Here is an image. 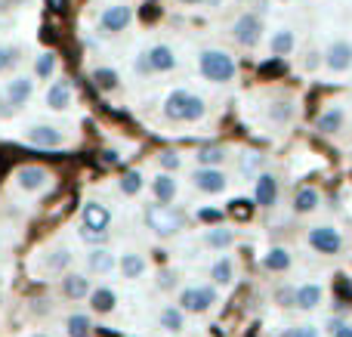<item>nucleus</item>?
Listing matches in <instances>:
<instances>
[{"instance_id":"nucleus-1","label":"nucleus","mask_w":352,"mask_h":337,"mask_svg":"<svg viewBox=\"0 0 352 337\" xmlns=\"http://www.w3.org/2000/svg\"><path fill=\"white\" fill-rule=\"evenodd\" d=\"M164 115L170 121H201L207 115V105L198 93L192 90H173L164 99Z\"/></svg>"},{"instance_id":"nucleus-2","label":"nucleus","mask_w":352,"mask_h":337,"mask_svg":"<svg viewBox=\"0 0 352 337\" xmlns=\"http://www.w3.org/2000/svg\"><path fill=\"white\" fill-rule=\"evenodd\" d=\"M198 68L207 80H213V84H229V80L238 74L235 59H232L226 50H204V53L198 56Z\"/></svg>"},{"instance_id":"nucleus-3","label":"nucleus","mask_w":352,"mask_h":337,"mask_svg":"<svg viewBox=\"0 0 352 337\" xmlns=\"http://www.w3.org/2000/svg\"><path fill=\"white\" fill-rule=\"evenodd\" d=\"M219 294L213 285H198V288H182L179 291V309L182 313H192V316H201V313H210L217 307Z\"/></svg>"},{"instance_id":"nucleus-4","label":"nucleus","mask_w":352,"mask_h":337,"mask_svg":"<svg viewBox=\"0 0 352 337\" xmlns=\"http://www.w3.org/2000/svg\"><path fill=\"white\" fill-rule=\"evenodd\" d=\"M146 226L155 235H161V239H170V235H176L182 229V214H176L173 208H164V204H148Z\"/></svg>"},{"instance_id":"nucleus-5","label":"nucleus","mask_w":352,"mask_h":337,"mask_svg":"<svg viewBox=\"0 0 352 337\" xmlns=\"http://www.w3.org/2000/svg\"><path fill=\"white\" fill-rule=\"evenodd\" d=\"M232 37H235L238 47L254 50L256 43H260V37H263V19L254 16V12H244V16H238L235 25H232Z\"/></svg>"},{"instance_id":"nucleus-6","label":"nucleus","mask_w":352,"mask_h":337,"mask_svg":"<svg viewBox=\"0 0 352 337\" xmlns=\"http://www.w3.org/2000/svg\"><path fill=\"white\" fill-rule=\"evenodd\" d=\"M306 241H309V248L318 254H340L343 251V235H340V229H334V226H312Z\"/></svg>"},{"instance_id":"nucleus-7","label":"nucleus","mask_w":352,"mask_h":337,"mask_svg":"<svg viewBox=\"0 0 352 337\" xmlns=\"http://www.w3.org/2000/svg\"><path fill=\"white\" fill-rule=\"evenodd\" d=\"M130 22H133V10L127 3L105 6L102 16H99V31L102 34H121V31H127Z\"/></svg>"},{"instance_id":"nucleus-8","label":"nucleus","mask_w":352,"mask_h":337,"mask_svg":"<svg viewBox=\"0 0 352 337\" xmlns=\"http://www.w3.org/2000/svg\"><path fill=\"white\" fill-rule=\"evenodd\" d=\"M111 226V210L102 202H84L80 208V229L87 232H109Z\"/></svg>"},{"instance_id":"nucleus-9","label":"nucleus","mask_w":352,"mask_h":337,"mask_svg":"<svg viewBox=\"0 0 352 337\" xmlns=\"http://www.w3.org/2000/svg\"><path fill=\"white\" fill-rule=\"evenodd\" d=\"M25 140L37 149H59L65 146V133L62 127H53V124H34V127L25 130Z\"/></svg>"},{"instance_id":"nucleus-10","label":"nucleus","mask_w":352,"mask_h":337,"mask_svg":"<svg viewBox=\"0 0 352 337\" xmlns=\"http://www.w3.org/2000/svg\"><path fill=\"white\" fill-rule=\"evenodd\" d=\"M192 183H195V189L204 192V195H219V192H226L229 180H226V173L219 171V167H198V171L192 173Z\"/></svg>"},{"instance_id":"nucleus-11","label":"nucleus","mask_w":352,"mask_h":337,"mask_svg":"<svg viewBox=\"0 0 352 337\" xmlns=\"http://www.w3.org/2000/svg\"><path fill=\"white\" fill-rule=\"evenodd\" d=\"M324 65H328L334 74L349 72L352 68V41H346V37L331 41V47L324 50Z\"/></svg>"},{"instance_id":"nucleus-12","label":"nucleus","mask_w":352,"mask_h":337,"mask_svg":"<svg viewBox=\"0 0 352 337\" xmlns=\"http://www.w3.org/2000/svg\"><path fill=\"white\" fill-rule=\"evenodd\" d=\"M50 186V173L37 164H28V167H19L16 171V189L28 192V195H37Z\"/></svg>"},{"instance_id":"nucleus-13","label":"nucleus","mask_w":352,"mask_h":337,"mask_svg":"<svg viewBox=\"0 0 352 337\" xmlns=\"http://www.w3.org/2000/svg\"><path fill=\"white\" fill-rule=\"evenodd\" d=\"M59 291H62L65 301H87L90 291H93V282L87 279V272H72L68 270L65 276H62V282H59Z\"/></svg>"},{"instance_id":"nucleus-14","label":"nucleus","mask_w":352,"mask_h":337,"mask_svg":"<svg viewBox=\"0 0 352 337\" xmlns=\"http://www.w3.org/2000/svg\"><path fill=\"white\" fill-rule=\"evenodd\" d=\"M34 96V80L28 78V74H16L12 80H6V90H3V99L12 105V109H22L28 99Z\"/></svg>"},{"instance_id":"nucleus-15","label":"nucleus","mask_w":352,"mask_h":337,"mask_svg":"<svg viewBox=\"0 0 352 337\" xmlns=\"http://www.w3.org/2000/svg\"><path fill=\"white\" fill-rule=\"evenodd\" d=\"M118 270V257L111 248H93L87 251V272L93 276H111Z\"/></svg>"},{"instance_id":"nucleus-16","label":"nucleus","mask_w":352,"mask_h":337,"mask_svg":"<svg viewBox=\"0 0 352 337\" xmlns=\"http://www.w3.org/2000/svg\"><path fill=\"white\" fill-rule=\"evenodd\" d=\"M324 301V288L318 282H306L300 285L297 291H294V307L303 309V313H309V309H318Z\"/></svg>"},{"instance_id":"nucleus-17","label":"nucleus","mask_w":352,"mask_h":337,"mask_svg":"<svg viewBox=\"0 0 352 337\" xmlns=\"http://www.w3.org/2000/svg\"><path fill=\"white\" fill-rule=\"evenodd\" d=\"M146 62H148V72H173L176 53H173V47H167V43H155V47L146 53Z\"/></svg>"},{"instance_id":"nucleus-18","label":"nucleus","mask_w":352,"mask_h":337,"mask_svg":"<svg viewBox=\"0 0 352 337\" xmlns=\"http://www.w3.org/2000/svg\"><path fill=\"white\" fill-rule=\"evenodd\" d=\"M72 99H74V90H72V84H68L65 78H59V80H53V84H50V90H47V109L65 111L68 105H72Z\"/></svg>"},{"instance_id":"nucleus-19","label":"nucleus","mask_w":352,"mask_h":337,"mask_svg":"<svg viewBox=\"0 0 352 337\" xmlns=\"http://www.w3.org/2000/svg\"><path fill=\"white\" fill-rule=\"evenodd\" d=\"M254 198L260 208H272L275 198H278V180H275L272 173H260L256 186H254Z\"/></svg>"},{"instance_id":"nucleus-20","label":"nucleus","mask_w":352,"mask_h":337,"mask_svg":"<svg viewBox=\"0 0 352 337\" xmlns=\"http://www.w3.org/2000/svg\"><path fill=\"white\" fill-rule=\"evenodd\" d=\"M152 192H155V202L164 204V208H170V202L176 198L179 186H176V180L170 177V173H158V177L152 180Z\"/></svg>"},{"instance_id":"nucleus-21","label":"nucleus","mask_w":352,"mask_h":337,"mask_svg":"<svg viewBox=\"0 0 352 337\" xmlns=\"http://www.w3.org/2000/svg\"><path fill=\"white\" fill-rule=\"evenodd\" d=\"M118 307V294L111 288H93L90 291V309L96 316H109Z\"/></svg>"},{"instance_id":"nucleus-22","label":"nucleus","mask_w":352,"mask_h":337,"mask_svg":"<svg viewBox=\"0 0 352 337\" xmlns=\"http://www.w3.org/2000/svg\"><path fill=\"white\" fill-rule=\"evenodd\" d=\"M68 266H72V251H68V248H53V251L43 257V270L53 272V276H65Z\"/></svg>"},{"instance_id":"nucleus-23","label":"nucleus","mask_w":352,"mask_h":337,"mask_svg":"<svg viewBox=\"0 0 352 337\" xmlns=\"http://www.w3.org/2000/svg\"><path fill=\"white\" fill-rule=\"evenodd\" d=\"M204 245L210 248V251H226V248L235 245V232H232V229H226V226H213V229H207Z\"/></svg>"},{"instance_id":"nucleus-24","label":"nucleus","mask_w":352,"mask_h":337,"mask_svg":"<svg viewBox=\"0 0 352 337\" xmlns=\"http://www.w3.org/2000/svg\"><path fill=\"white\" fill-rule=\"evenodd\" d=\"M158 325L170 334H179L182 328H186V313H182L179 307H164L158 313Z\"/></svg>"},{"instance_id":"nucleus-25","label":"nucleus","mask_w":352,"mask_h":337,"mask_svg":"<svg viewBox=\"0 0 352 337\" xmlns=\"http://www.w3.org/2000/svg\"><path fill=\"white\" fill-rule=\"evenodd\" d=\"M291 263H294V257H291L287 248H272V251L263 257V266H266L269 272H287L291 270Z\"/></svg>"},{"instance_id":"nucleus-26","label":"nucleus","mask_w":352,"mask_h":337,"mask_svg":"<svg viewBox=\"0 0 352 337\" xmlns=\"http://www.w3.org/2000/svg\"><path fill=\"white\" fill-rule=\"evenodd\" d=\"M343 121H346V111H343V105H331V109L324 111L322 118H318L316 127L322 130V133H337V130L343 127Z\"/></svg>"},{"instance_id":"nucleus-27","label":"nucleus","mask_w":352,"mask_h":337,"mask_svg":"<svg viewBox=\"0 0 352 337\" xmlns=\"http://www.w3.org/2000/svg\"><path fill=\"white\" fill-rule=\"evenodd\" d=\"M121 276L124 279H140L142 272H146V257L142 254H136V251H127V254H121Z\"/></svg>"},{"instance_id":"nucleus-28","label":"nucleus","mask_w":352,"mask_h":337,"mask_svg":"<svg viewBox=\"0 0 352 337\" xmlns=\"http://www.w3.org/2000/svg\"><path fill=\"white\" fill-rule=\"evenodd\" d=\"M318 202H322L318 189L306 186V189H300L297 198H294V210H297V214H312V210H318Z\"/></svg>"},{"instance_id":"nucleus-29","label":"nucleus","mask_w":352,"mask_h":337,"mask_svg":"<svg viewBox=\"0 0 352 337\" xmlns=\"http://www.w3.org/2000/svg\"><path fill=\"white\" fill-rule=\"evenodd\" d=\"M65 331L68 337H90L93 331V319L87 313H74V316H68L65 319Z\"/></svg>"},{"instance_id":"nucleus-30","label":"nucleus","mask_w":352,"mask_h":337,"mask_svg":"<svg viewBox=\"0 0 352 337\" xmlns=\"http://www.w3.org/2000/svg\"><path fill=\"white\" fill-rule=\"evenodd\" d=\"M210 279L217 285H232V279H235V263H232V257H219L217 263L210 266Z\"/></svg>"},{"instance_id":"nucleus-31","label":"nucleus","mask_w":352,"mask_h":337,"mask_svg":"<svg viewBox=\"0 0 352 337\" xmlns=\"http://www.w3.org/2000/svg\"><path fill=\"white\" fill-rule=\"evenodd\" d=\"M294 50V31L291 28H278L272 37V56L275 59H285L287 53Z\"/></svg>"},{"instance_id":"nucleus-32","label":"nucleus","mask_w":352,"mask_h":337,"mask_svg":"<svg viewBox=\"0 0 352 337\" xmlns=\"http://www.w3.org/2000/svg\"><path fill=\"white\" fill-rule=\"evenodd\" d=\"M291 118H294V105L287 102V99H275L272 105H269V121L272 124H291Z\"/></svg>"},{"instance_id":"nucleus-33","label":"nucleus","mask_w":352,"mask_h":337,"mask_svg":"<svg viewBox=\"0 0 352 337\" xmlns=\"http://www.w3.org/2000/svg\"><path fill=\"white\" fill-rule=\"evenodd\" d=\"M56 74V53H41L34 62V78L37 80H50Z\"/></svg>"},{"instance_id":"nucleus-34","label":"nucleus","mask_w":352,"mask_h":337,"mask_svg":"<svg viewBox=\"0 0 352 337\" xmlns=\"http://www.w3.org/2000/svg\"><path fill=\"white\" fill-rule=\"evenodd\" d=\"M142 189H146V180H142L140 171H127V173L121 177V192H124V195L133 198V195H140Z\"/></svg>"},{"instance_id":"nucleus-35","label":"nucleus","mask_w":352,"mask_h":337,"mask_svg":"<svg viewBox=\"0 0 352 337\" xmlns=\"http://www.w3.org/2000/svg\"><path fill=\"white\" fill-rule=\"evenodd\" d=\"M226 161V149L223 146H207L198 152V164L201 167H219Z\"/></svg>"},{"instance_id":"nucleus-36","label":"nucleus","mask_w":352,"mask_h":337,"mask_svg":"<svg viewBox=\"0 0 352 337\" xmlns=\"http://www.w3.org/2000/svg\"><path fill=\"white\" fill-rule=\"evenodd\" d=\"M93 80H96L99 90H115L121 78H118L115 68H96V72H93Z\"/></svg>"},{"instance_id":"nucleus-37","label":"nucleus","mask_w":352,"mask_h":337,"mask_svg":"<svg viewBox=\"0 0 352 337\" xmlns=\"http://www.w3.org/2000/svg\"><path fill=\"white\" fill-rule=\"evenodd\" d=\"M19 59H22V50L19 47H0V74L10 72Z\"/></svg>"},{"instance_id":"nucleus-38","label":"nucleus","mask_w":352,"mask_h":337,"mask_svg":"<svg viewBox=\"0 0 352 337\" xmlns=\"http://www.w3.org/2000/svg\"><path fill=\"white\" fill-rule=\"evenodd\" d=\"M294 285H285V288H278L275 291V303H278V307H285V309H291L294 307Z\"/></svg>"},{"instance_id":"nucleus-39","label":"nucleus","mask_w":352,"mask_h":337,"mask_svg":"<svg viewBox=\"0 0 352 337\" xmlns=\"http://www.w3.org/2000/svg\"><path fill=\"white\" fill-rule=\"evenodd\" d=\"M328 328H331V337H352V325H349V322L331 319V322H328Z\"/></svg>"},{"instance_id":"nucleus-40","label":"nucleus","mask_w":352,"mask_h":337,"mask_svg":"<svg viewBox=\"0 0 352 337\" xmlns=\"http://www.w3.org/2000/svg\"><path fill=\"white\" fill-rule=\"evenodd\" d=\"M80 239H84L87 245L105 248V241H109V232H87V229H80Z\"/></svg>"},{"instance_id":"nucleus-41","label":"nucleus","mask_w":352,"mask_h":337,"mask_svg":"<svg viewBox=\"0 0 352 337\" xmlns=\"http://www.w3.org/2000/svg\"><path fill=\"white\" fill-rule=\"evenodd\" d=\"M173 285H176V272L167 270V272H161V276H158V288H161V291L173 288Z\"/></svg>"},{"instance_id":"nucleus-42","label":"nucleus","mask_w":352,"mask_h":337,"mask_svg":"<svg viewBox=\"0 0 352 337\" xmlns=\"http://www.w3.org/2000/svg\"><path fill=\"white\" fill-rule=\"evenodd\" d=\"M161 164H164L167 171H176V167H179V158H176V152H164L161 155Z\"/></svg>"},{"instance_id":"nucleus-43","label":"nucleus","mask_w":352,"mask_h":337,"mask_svg":"<svg viewBox=\"0 0 352 337\" xmlns=\"http://www.w3.org/2000/svg\"><path fill=\"white\" fill-rule=\"evenodd\" d=\"M31 3V0H0V12H10V10H19V6Z\"/></svg>"},{"instance_id":"nucleus-44","label":"nucleus","mask_w":352,"mask_h":337,"mask_svg":"<svg viewBox=\"0 0 352 337\" xmlns=\"http://www.w3.org/2000/svg\"><path fill=\"white\" fill-rule=\"evenodd\" d=\"M297 337H318V328L316 325H294Z\"/></svg>"},{"instance_id":"nucleus-45","label":"nucleus","mask_w":352,"mask_h":337,"mask_svg":"<svg viewBox=\"0 0 352 337\" xmlns=\"http://www.w3.org/2000/svg\"><path fill=\"white\" fill-rule=\"evenodd\" d=\"M12 115H16V109H12V105L0 96V121H6V118H12Z\"/></svg>"},{"instance_id":"nucleus-46","label":"nucleus","mask_w":352,"mask_h":337,"mask_svg":"<svg viewBox=\"0 0 352 337\" xmlns=\"http://www.w3.org/2000/svg\"><path fill=\"white\" fill-rule=\"evenodd\" d=\"M219 217H223V214H219V210H210V208H204V210H201V220H204V223H217Z\"/></svg>"},{"instance_id":"nucleus-47","label":"nucleus","mask_w":352,"mask_h":337,"mask_svg":"<svg viewBox=\"0 0 352 337\" xmlns=\"http://www.w3.org/2000/svg\"><path fill=\"white\" fill-rule=\"evenodd\" d=\"M303 65H306V68H309V72H316V68H318V53H306Z\"/></svg>"},{"instance_id":"nucleus-48","label":"nucleus","mask_w":352,"mask_h":337,"mask_svg":"<svg viewBox=\"0 0 352 337\" xmlns=\"http://www.w3.org/2000/svg\"><path fill=\"white\" fill-rule=\"evenodd\" d=\"M238 210V217H248V202H235L232 204V214Z\"/></svg>"},{"instance_id":"nucleus-49","label":"nucleus","mask_w":352,"mask_h":337,"mask_svg":"<svg viewBox=\"0 0 352 337\" xmlns=\"http://www.w3.org/2000/svg\"><path fill=\"white\" fill-rule=\"evenodd\" d=\"M275 337H297V331H294V328H285V331H278Z\"/></svg>"},{"instance_id":"nucleus-50","label":"nucleus","mask_w":352,"mask_h":337,"mask_svg":"<svg viewBox=\"0 0 352 337\" xmlns=\"http://www.w3.org/2000/svg\"><path fill=\"white\" fill-rule=\"evenodd\" d=\"M201 3H207V6H213V10H217V6H223V0H201Z\"/></svg>"},{"instance_id":"nucleus-51","label":"nucleus","mask_w":352,"mask_h":337,"mask_svg":"<svg viewBox=\"0 0 352 337\" xmlns=\"http://www.w3.org/2000/svg\"><path fill=\"white\" fill-rule=\"evenodd\" d=\"M179 3H186V6H198L201 0H179Z\"/></svg>"},{"instance_id":"nucleus-52","label":"nucleus","mask_w":352,"mask_h":337,"mask_svg":"<svg viewBox=\"0 0 352 337\" xmlns=\"http://www.w3.org/2000/svg\"><path fill=\"white\" fill-rule=\"evenodd\" d=\"M31 337H50V334H31Z\"/></svg>"},{"instance_id":"nucleus-53","label":"nucleus","mask_w":352,"mask_h":337,"mask_svg":"<svg viewBox=\"0 0 352 337\" xmlns=\"http://www.w3.org/2000/svg\"><path fill=\"white\" fill-rule=\"evenodd\" d=\"M0 31H3V22H0Z\"/></svg>"},{"instance_id":"nucleus-54","label":"nucleus","mask_w":352,"mask_h":337,"mask_svg":"<svg viewBox=\"0 0 352 337\" xmlns=\"http://www.w3.org/2000/svg\"><path fill=\"white\" fill-rule=\"evenodd\" d=\"M0 251H3V245H0Z\"/></svg>"}]
</instances>
